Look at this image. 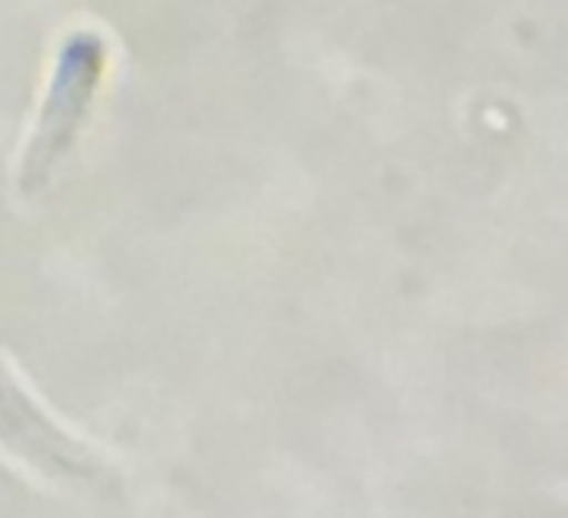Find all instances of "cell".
Returning <instances> with one entry per match:
<instances>
[{"mask_svg":"<svg viewBox=\"0 0 568 518\" xmlns=\"http://www.w3.org/2000/svg\"><path fill=\"white\" fill-rule=\"evenodd\" d=\"M0 446L57 483H100L103 463L63 433L0 359Z\"/></svg>","mask_w":568,"mask_h":518,"instance_id":"2","label":"cell"},{"mask_svg":"<svg viewBox=\"0 0 568 518\" xmlns=\"http://www.w3.org/2000/svg\"><path fill=\"white\" fill-rule=\"evenodd\" d=\"M106 73V40L97 30H70L57 50L53 73L37 113V126L20 160L17 186L20 196H40L57 176L60 163L70 156L93 97Z\"/></svg>","mask_w":568,"mask_h":518,"instance_id":"1","label":"cell"}]
</instances>
